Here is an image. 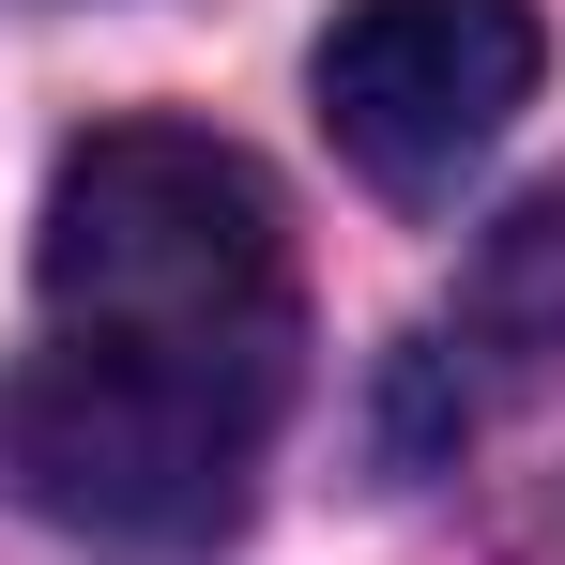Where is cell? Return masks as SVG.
Returning <instances> with one entry per match:
<instances>
[{
	"instance_id": "6da1fadb",
	"label": "cell",
	"mask_w": 565,
	"mask_h": 565,
	"mask_svg": "<svg viewBox=\"0 0 565 565\" xmlns=\"http://www.w3.org/2000/svg\"><path fill=\"white\" fill-rule=\"evenodd\" d=\"M290 352L306 306L260 153L214 122H93L46 184L31 352L0 367V504L138 565L245 535Z\"/></svg>"
},
{
	"instance_id": "7a4b0ae2",
	"label": "cell",
	"mask_w": 565,
	"mask_h": 565,
	"mask_svg": "<svg viewBox=\"0 0 565 565\" xmlns=\"http://www.w3.org/2000/svg\"><path fill=\"white\" fill-rule=\"evenodd\" d=\"M535 62H551L535 0H352L306 93L382 199H459V169H489V138L535 107Z\"/></svg>"
},
{
	"instance_id": "3957f363",
	"label": "cell",
	"mask_w": 565,
	"mask_h": 565,
	"mask_svg": "<svg viewBox=\"0 0 565 565\" xmlns=\"http://www.w3.org/2000/svg\"><path fill=\"white\" fill-rule=\"evenodd\" d=\"M551 367H565V184H535V199L459 260V290L397 337L382 444H397V459H444V444H473L504 397H535Z\"/></svg>"
}]
</instances>
